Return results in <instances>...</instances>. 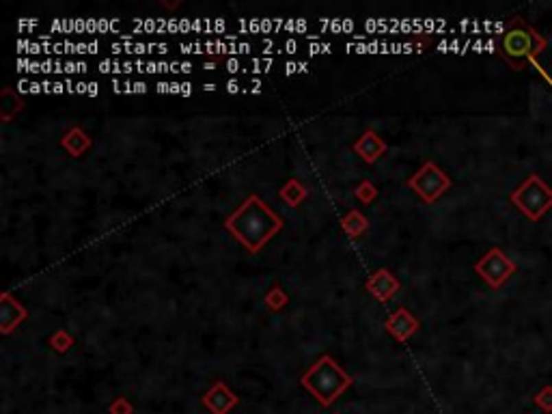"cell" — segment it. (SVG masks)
<instances>
[{
  "instance_id": "53",
  "label": "cell",
  "mask_w": 552,
  "mask_h": 414,
  "mask_svg": "<svg viewBox=\"0 0 552 414\" xmlns=\"http://www.w3.org/2000/svg\"><path fill=\"white\" fill-rule=\"evenodd\" d=\"M97 50H100V43H97V41H91V43H89V48H87V52H89V54H97Z\"/></svg>"
},
{
  "instance_id": "25",
  "label": "cell",
  "mask_w": 552,
  "mask_h": 414,
  "mask_svg": "<svg viewBox=\"0 0 552 414\" xmlns=\"http://www.w3.org/2000/svg\"><path fill=\"white\" fill-rule=\"evenodd\" d=\"M309 54H324V43L311 41V43H309Z\"/></svg>"
},
{
  "instance_id": "6",
  "label": "cell",
  "mask_w": 552,
  "mask_h": 414,
  "mask_svg": "<svg viewBox=\"0 0 552 414\" xmlns=\"http://www.w3.org/2000/svg\"><path fill=\"white\" fill-rule=\"evenodd\" d=\"M474 272H477L492 289H501L518 272V266L514 259H509L501 249H490L479 262L474 264Z\"/></svg>"
},
{
  "instance_id": "58",
  "label": "cell",
  "mask_w": 552,
  "mask_h": 414,
  "mask_svg": "<svg viewBox=\"0 0 552 414\" xmlns=\"http://www.w3.org/2000/svg\"><path fill=\"white\" fill-rule=\"evenodd\" d=\"M166 24H168V20H164V18L158 20V33H164V30H166Z\"/></svg>"
},
{
  "instance_id": "59",
  "label": "cell",
  "mask_w": 552,
  "mask_h": 414,
  "mask_svg": "<svg viewBox=\"0 0 552 414\" xmlns=\"http://www.w3.org/2000/svg\"><path fill=\"white\" fill-rule=\"evenodd\" d=\"M134 69H136V67H134V63H130V60H126V63H124V73H132Z\"/></svg>"
},
{
  "instance_id": "41",
  "label": "cell",
  "mask_w": 552,
  "mask_h": 414,
  "mask_svg": "<svg viewBox=\"0 0 552 414\" xmlns=\"http://www.w3.org/2000/svg\"><path fill=\"white\" fill-rule=\"evenodd\" d=\"M179 50L183 54H194V43H179Z\"/></svg>"
},
{
  "instance_id": "40",
  "label": "cell",
  "mask_w": 552,
  "mask_h": 414,
  "mask_svg": "<svg viewBox=\"0 0 552 414\" xmlns=\"http://www.w3.org/2000/svg\"><path fill=\"white\" fill-rule=\"evenodd\" d=\"M272 28H274V20L264 18V20H262V33H270Z\"/></svg>"
},
{
  "instance_id": "47",
  "label": "cell",
  "mask_w": 552,
  "mask_h": 414,
  "mask_svg": "<svg viewBox=\"0 0 552 414\" xmlns=\"http://www.w3.org/2000/svg\"><path fill=\"white\" fill-rule=\"evenodd\" d=\"M134 93H147V84L141 80V82H134Z\"/></svg>"
},
{
  "instance_id": "44",
  "label": "cell",
  "mask_w": 552,
  "mask_h": 414,
  "mask_svg": "<svg viewBox=\"0 0 552 414\" xmlns=\"http://www.w3.org/2000/svg\"><path fill=\"white\" fill-rule=\"evenodd\" d=\"M306 22L304 20H296V26H294V33H306Z\"/></svg>"
},
{
  "instance_id": "8",
  "label": "cell",
  "mask_w": 552,
  "mask_h": 414,
  "mask_svg": "<svg viewBox=\"0 0 552 414\" xmlns=\"http://www.w3.org/2000/svg\"><path fill=\"white\" fill-rule=\"evenodd\" d=\"M367 291L380 302H389L397 291H400V281L395 279L393 272L382 268L378 270L369 281H367Z\"/></svg>"
},
{
  "instance_id": "45",
  "label": "cell",
  "mask_w": 552,
  "mask_h": 414,
  "mask_svg": "<svg viewBox=\"0 0 552 414\" xmlns=\"http://www.w3.org/2000/svg\"><path fill=\"white\" fill-rule=\"evenodd\" d=\"M145 73H160V69H158V63H153V60H149V63H147V67H145Z\"/></svg>"
},
{
  "instance_id": "62",
  "label": "cell",
  "mask_w": 552,
  "mask_h": 414,
  "mask_svg": "<svg viewBox=\"0 0 552 414\" xmlns=\"http://www.w3.org/2000/svg\"><path fill=\"white\" fill-rule=\"evenodd\" d=\"M203 91H205V93H207V91H216V84H214V82H207V84H203Z\"/></svg>"
},
{
  "instance_id": "35",
  "label": "cell",
  "mask_w": 552,
  "mask_h": 414,
  "mask_svg": "<svg viewBox=\"0 0 552 414\" xmlns=\"http://www.w3.org/2000/svg\"><path fill=\"white\" fill-rule=\"evenodd\" d=\"M87 33H93V35L97 33V20L95 18H89L87 20Z\"/></svg>"
},
{
  "instance_id": "22",
  "label": "cell",
  "mask_w": 552,
  "mask_h": 414,
  "mask_svg": "<svg viewBox=\"0 0 552 414\" xmlns=\"http://www.w3.org/2000/svg\"><path fill=\"white\" fill-rule=\"evenodd\" d=\"M225 67H227V71L229 73H238V71H244V67H242V63L240 60L233 56V58H227V63H225Z\"/></svg>"
},
{
  "instance_id": "38",
  "label": "cell",
  "mask_w": 552,
  "mask_h": 414,
  "mask_svg": "<svg viewBox=\"0 0 552 414\" xmlns=\"http://www.w3.org/2000/svg\"><path fill=\"white\" fill-rule=\"evenodd\" d=\"M253 48H251V43H246V41H240L238 43V54H249Z\"/></svg>"
},
{
  "instance_id": "49",
  "label": "cell",
  "mask_w": 552,
  "mask_h": 414,
  "mask_svg": "<svg viewBox=\"0 0 552 414\" xmlns=\"http://www.w3.org/2000/svg\"><path fill=\"white\" fill-rule=\"evenodd\" d=\"M262 48H264L266 54H270V50L274 48V41H272V39H264V41H262Z\"/></svg>"
},
{
  "instance_id": "16",
  "label": "cell",
  "mask_w": 552,
  "mask_h": 414,
  "mask_svg": "<svg viewBox=\"0 0 552 414\" xmlns=\"http://www.w3.org/2000/svg\"><path fill=\"white\" fill-rule=\"evenodd\" d=\"M535 404H538L544 412H552V387H544L538 395H535Z\"/></svg>"
},
{
  "instance_id": "5",
  "label": "cell",
  "mask_w": 552,
  "mask_h": 414,
  "mask_svg": "<svg viewBox=\"0 0 552 414\" xmlns=\"http://www.w3.org/2000/svg\"><path fill=\"white\" fill-rule=\"evenodd\" d=\"M408 186L417 192L425 203H434L451 188V177L434 162H425L414 177H410Z\"/></svg>"
},
{
  "instance_id": "57",
  "label": "cell",
  "mask_w": 552,
  "mask_h": 414,
  "mask_svg": "<svg viewBox=\"0 0 552 414\" xmlns=\"http://www.w3.org/2000/svg\"><path fill=\"white\" fill-rule=\"evenodd\" d=\"M111 50H113L115 54H121V52H126V50H124V43H121V45H119V43H113V45H111Z\"/></svg>"
},
{
  "instance_id": "60",
  "label": "cell",
  "mask_w": 552,
  "mask_h": 414,
  "mask_svg": "<svg viewBox=\"0 0 552 414\" xmlns=\"http://www.w3.org/2000/svg\"><path fill=\"white\" fill-rule=\"evenodd\" d=\"M192 71V63H181V73H190Z\"/></svg>"
},
{
  "instance_id": "42",
  "label": "cell",
  "mask_w": 552,
  "mask_h": 414,
  "mask_svg": "<svg viewBox=\"0 0 552 414\" xmlns=\"http://www.w3.org/2000/svg\"><path fill=\"white\" fill-rule=\"evenodd\" d=\"M76 52V43H71V41H63V54H73Z\"/></svg>"
},
{
  "instance_id": "28",
  "label": "cell",
  "mask_w": 552,
  "mask_h": 414,
  "mask_svg": "<svg viewBox=\"0 0 552 414\" xmlns=\"http://www.w3.org/2000/svg\"><path fill=\"white\" fill-rule=\"evenodd\" d=\"M134 54H138V56H141V54H149V45L143 43V41H138V43L134 45Z\"/></svg>"
},
{
  "instance_id": "55",
  "label": "cell",
  "mask_w": 552,
  "mask_h": 414,
  "mask_svg": "<svg viewBox=\"0 0 552 414\" xmlns=\"http://www.w3.org/2000/svg\"><path fill=\"white\" fill-rule=\"evenodd\" d=\"M113 91H115V93H121V91H126V89H124V84H121L117 78H113Z\"/></svg>"
},
{
  "instance_id": "23",
  "label": "cell",
  "mask_w": 552,
  "mask_h": 414,
  "mask_svg": "<svg viewBox=\"0 0 552 414\" xmlns=\"http://www.w3.org/2000/svg\"><path fill=\"white\" fill-rule=\"evenodd\" d=\"M166 30H168V33H181V28H179V20H177V18H168Z\"/></svg>"
},
{
  "instance_id": "27",
  "label": "cell",
  "mask_w": 552,
  "mask_h": 414,
  "mask_svg": "<svg viewBox=\"0 0 552 414\" xmlns=\"http://www.w3.org/2000/svg\"><path fill=\"white\" fill-rule=\"evenodd\" d=\"M285 52H287V54H296V52H298V43H296V39H287V41H285Z\"/></svg>"
},
{
  "instance_id": "3",
  "label": "cell",
  "mask_w": 552,
  "mask_h": 414,
  "mask_svg": "<svg viewBox=\"0 0 552 414\" xmlns=\"http://www.w3.org/2000/svg\"><path fill=\"white\" fill-rule=\"evenodd\" d=\"M352 384L345 373L330 356H321L309 371L302 376V387L309 391L321 406H330Z\"/></svg>"
},
{
  "instance_id": "21",
  "label": "cell",
  "mask_w": 552,
  "mask_h": 414,
  "mask_svg": "<svg viewBox=\"0 0 552 414\" xmlns=\"http://www.w3.org/2000/svg\"><path fill=\"white\" fill-rule=\"evenodd\" d=\"M111 412H113V414H130V412H132V406L128 404V400H124V397H119V400L113 404Z\"/></svg>"
},
{
  "instance_id": "15",
  "label": "cell",
  "mask_w": 552,
  "mask_h": 414,
  "mask_svg": "<svg viewBox=\"0 0 552 414\" xmlns=\"http://www.w3.org/2000/svg\"><path fill=\"white\" fill-rule=\"evenodd\" d=\"M266 304L270 306V309H274V311H279V309H283V306L287 304V296L283 294V291L276 287V289H272L270 294H268V298H266Z\"/></svg>"
},
{
  "instance_id": "48",
  "label": "cell",
  "mask_w": 552,
  "mask_h": 414,
  "mask_svg": "<svg viewBox=\"0 0 552 414\" xmlns=\"http://www.w3.org/2000/svg\"><path fill=\"white\" fill-rule=\"evenodd\" d=\"M352 30H354V22H352L349 18H345V20H343V33H347V35H349Z\"/></svg>"
},
{
  "instance_id": "63",
  "label": "cell",
  "mask_w": 552,
  "mask_h": 414,
  "mask_svg": "<svg viewBox=\"0 0 552 414\" xmlns=\"http://www.w3.org/2000/svg\"><path fill=\"white\" fill-rule=\"evenodd\" d=\"M214 67H216L214 63H205V65H203V69H207V71H214Z\"/></svg>"
},
{
  "instance_id": "1",
  "label": "cell",
  "mask_w": 552,
  "mask_h": 414,
  "mask_svg": "<svg viewBox=\"0 0 552 414\" xmlns=\"http://www.w3.org/2000/svg\"><path fill=\"white\" fill-rule=\"evenodd\" d=\"M225 227L244 249L257 255L272 240V235L281 231L283 220L270 209V205L264 198L251 194L246 201L227 218Z\"/></svg>"
},
{
  "instance_id": "10",
  "label": "cell",
  "mask_w": 552,
  "mask_h": 414,
  "mask_svg": "<svg viewBox=\"0 0 552 414\" xmlns=\"http://www.w3.org/2000/svg\"><path fill=\"white\" fill-rule=\"evenodd\" d=\"M354 151L358 153V156L365 160V162H376L382 153L387 151V143L382 141V138L373 132V130H367L358 141L354 143Z\"/></svg>"
},
{
  "instance_id": "30",
  "label": "cell",
  "mask_w": 552,
  "mask_h": 414,
  "mask_svg": "<svg viewBox=\"0 0 552 414\" xmlns=\"http://www.w3.org/2000/svg\"><path fill=\"white\" fill-rule=\"evenodd\" d=\"M100 84L97 82H89V87H87V95L89 97H97V93H100V89H97Z\"/></svg>"
},
{
  "instance_id": "9",
  "label": "cell",
  "mask_w": 552,
  "mask_h": 414,
  "mask_svg": "<svg viewBox=\"0 0 552 414\" xmlns=\"http://www.w3.org/2000/svg\"><path fill=\"white\" fill-rule=\"evenodd\" d=\"M203 404L214 412V414H227L231 410L235 404H238V397L229 391V387L225 382H216L203 397Z\"/></svg>"
},
{
  "instance_id": "4",
  "label": "cell",
  "mask_w": 552,
  "mask_h": 414,
  "mask_svg": "<svg viewBox=\"0 0 552 414\" xmlns=\"http://www.w3.org/2000/svg\"><path fill=\"white\" fill-rule=\"evenodd\" d=\"M511 203L520 211H522L529 220L538 222V220H542L546 216V211L552 207V190L538 173H531L511 192Z\"/></svg>"
},
{
  "instance_id": "13",
  "label": "cell",
  "mask_w": 552,
  "mask_h": 414,
  "mask_svg": "<svg viewBox=\"0 0 552 414\" xmlns=\"http://www.w3.org/2000/svg\"><path fill=\"white\" fill-rule=\"evenodd\" d=\"M304 196H306V190H304V186H302L298 179H291L287 186L281 190V198H283L287 205H291V207H296Z\"/></svg>"
},
{
  "instance_id": "33",
  "label": "cell",
  "mask_w": 552,
  "mask_h": 414,
  "mask_svg": "<svg viewBox=\"0 0 552 414\" xmlns=\"http://www.w3.org/2000/svg\"><path fill=\"white\" fill-rule=\"evenodd\" d=\"M296 71H300V63H294V60H289V63L285 65V73L291 76V73H296Z\"/></svg>"
},
{
  "instance_id": "39",
  "label": "cell",
  "mask_w": 552,
  "mask_h": 414,
  "mask_svg": "<svg viewBox=\"0 0 552 414\" xmlns=\"http://www.w3.org/2000/svg\"><path fill=\"white\" fill-rule=\"evenodd\" d=\"M190 95H192V84L181 82V97H190Z\"/></svg>"
},
{
  "instance_id": "31",
  "label": "cell",
  "mask_w": 552,
  "mask_h": 414,
  "mask_svg": "<svg viewBox=\"0 0 552 414\" xmlns=\"http://www.w3.org/2000/svg\"><path fill=\"white\" fill-rule=\"evenodd\" d=\"M143 30H145V33H153V30H158V24H156V20H151V18H147V20H145V26H143Z\"/></svg>"
},
{
  "instance_id": "18",
  "label": "cell",
  "mask_w": 552,
  "mask_h": 414,
  "mask_svg": "<svg viewBox=\"0 0 552 414\" xmlns=\"http://www.w3.org/2000/svg\"><path fill=\"white\" fill-rule=\"evenodd\" d=\"M100 71L102 73H121L124 71V63H119V60H113V58H104L100 63Z\"/></svg>"
},
{
  "instance_id": "50",
  "label": "cell",
  "mask_w": 552,
  "mask_h": 414,
  "mask_svg": "<svg viewBox=\"0 0 552 414\" xmlns=\"http://www.w3.org/2000/svg\"><path fill=\"white\" fill-rule=\"evenodd\" d=\"M18 91H20V93H30V82L28 80H20Z\"/></svg>"
},
{
  "instance_id": "56",
  "label": "cell",
  "mask_w": 552,
  "mask_h": 414,
  "mask_svg": "<svg viewBox=\"0 0 552 414\" xmlns=\"http://www.w3.org/2000/svg\"><path fill=\"white\" fill-rule=\"evenodd\" d=\"M171 93L181 95V84H179V82H171Z\"/></svg>"
},
{
  "instance_id": "51",
  "label": "cell",
  "mask_w": 552,
  "mask_h": 414,
  "mask_svg": "<svg viewBox=\"0 0 552 414\" xmlns=\"http://www.w3.org/2000/svg\"><path fill=\"white\" fill-rule=\"evenodd\" d=\"M41 91H43V87H41L39 82H35V80H33V82H30V93H33V95L41 93Z\"/></svg>"
},
{
  "instance_id": "26",
  "label": "cell",
  "mask_w": 552,
  "mask_h": 414,
  "mask_svg": "<svg viewBox=\"0 0 552 414\" xmlns=\"http://www.w3.org/2000/svg\"><path fill=\"white\" fill-rule=\"evenodd\" d=\"M225 28H227V22H225L222 18H216V20H214V33L220 35V33H225Z\"/></svg>"
},
{
  "instance_id": "43",
  "label": "cell",
  "mask_w": 552,
  "mask_h": 414,
  "mask_svg": "<svg viewBox=\"0 0 552 414\" xmlns=\"http://www.w3.org/2000/svg\"><path fill=\"white\" fill-rule=\"evenodd\" d=\"M156 89H158V93H171V82H158Z\"/></svg>"
},
{
  "instance_id": "24",
  "label": "cell",
  "mask_w": 552,
  "mask_h": 414,
  "mask_svg": "<svg viewBox=\"0 0 552 414\" xmlns=\"http://www.w3.org/2000/svg\"><path fill=\"white\" fill-rule=\"evenodd\" d=\"M192 30H196V33H201V30H205V33H207L205 18H196V20H192Z\"/></svg>"
},
{
  "instance_id": "17",
  "label": "cell",
  "mask_w": 552,
  "mask_h": 414,
  "mask_svg": "<svg viewBox=\"0 0 552 414\" xmlns=\"http://www.w3.org/2000/svg\"><path fill=\"white\" fill-rule=\"evenodd\" d=\"M376 194H378V190L373 188V183H371V181H363L360 186H358V190H356V196L360 198L363 203H369Z\"/></svg>"
},
{
  "instance_id": "46",
  "label": "cell",
  "mask_w": 552,
  "mask_h": 414,
  "mask_svg": "<svg viewBox=\"0 0 552 414\" xmlns=\"http://www.w3.org/2000/svg\"><path fill=\"white\" fill-rule=\"evenodd\" d=\"M87 48H89V43H84V41L76 43V54H89V52H87Z\"/></svg>"
},
{
  "instance_id": "54",
  "label": "cell",
  "mask_w": 552,
  "mask_h": 414,
  "mask_svg": "<svg viewBox=\"0 0 552 414\" xmlns=\"http://www.w3.org/2000/svg\"><path fill=\"white\" fill-rule=\"evenodd\" d=\"M87 87H89L87 82H78V84H76V93H80V95H87Z\"/></svg>"
},
{
  "instance_id": "20",
  "label": "cell",
  "mask_w": 552,
  "mask_h": 414,
  "mask_svg": "<svg viewBox=\"0 0 552 414\" xmlns=\"http://www.w3.org/2000/svg\"><path fill=\"white\" fill-rule=\"evenodd\" d=\"M117 28H119L117 20H111V18H100L97 20V33H115Z\"/></svg>"
},
{
  "instance_id": "61",
  "label": "cell",
  "mask_w": 552,
  "mask_h": 414,
  "mask_svg": "<svg viewBox=\"0 0 552 414\" xmlns=\"http://www.w3.org/2000/svg\"><path fill=\"white\" fill-rule=\"evenodd\" d=\"M158 52H160V54H166V52H168V45H166V43H158Z\"/></svg>"
},
{
  "instance_id": "29",
  "label": "cell",
  "mask_w": 552,
  "mask_h": 414,
  "mask_svg": "<svg viewBox=\"0 0 552 414\" xmlns=\"http://www.w3.org/2000/svg\"><path fill=\"white\" fill-rule=\"evenodd\" d=\"M39 24V20H20L18 22V28L20 30H26V28H35Z\"/></svg>"
},
{
  "instance_id": "64",
  "label": "cell",
  "mask_w": 552,
  "mask_h": 414,
  "mask_svg": "<svg viewBox=\"0 0 552 414\" xmlns=\"http://www.w3.org/2000/svg\"><path fill=\"white\" fill-rule=\"evenodd\" d=\"M300 71H302V73H304V71H309V65H306V63H300Z\"/></svg>"
},
{
  "instance_id": "32",
  "label": "cell",
  "mask_w": 552,
  "mask_h": 414,
  "mask_svg": "<svg viewBox=\"0 0 552 414\" xmlns=\"http://www.w3.org/2000/svg\"><path fill=\"white\" fill-rule=\"evenodd\" d=\"M65 73H69V76L71 73H80L78 71V63H76V60H67V63H65Z\"/></svg>"
},
{
  "instance_id": "19",
  "label": "cell",
  "mask_w": 552,
  "mask_h": 414,
  "mask_svg": "<svg viewBox=\"0 0 552 414\" xmlns=\"http://www.w3.org/2000/svg\"><path fill=\"white\" fill-rule=\"evenodd\" d=\"M274 65V58H253L251 60V71L253 73H266V71H270V67Z\"/></svg>"
},
{
  "instance_id": "36",
  "label": "cell",
  "mask_w": 552,
  "mask_h": 414,
  "mask_svg": "<svg viewBox=\"0 0 552 414\" xmlns=\"http://www.w3.org/2000/svg\"><path fill=\"white\" fill-rule=\"evenodd\" d=\"M227 93H240V82L238 80H229L227 82Z\"/></svg>"
},
{
  "instance_id": "14",
  "label": "cell",
  "mask_w": 552,
  "mask_h": 414,
  "mask_svg": "<svg viewBox=\"0 0 552 414\" xmlns=\"http://www.w3.org/2000/svg\"><path fill=\"white\" fill-rule=\"evenodd\" d=\"M343 229H345V233H349V235H360L367 229V218L363 216L358 209H352L347 216L343 218Z\"/></svg>"
},
{
  "instance_id": "7",
  "label": "cell",
  "mask_w": 552,
  "mask_h": 414,
  "mask_svg": "<svg viewBox=\"0 0 552 414\" xmlns=\"http://www.w3.org/2000/svg\"><path fill=\"white\" fill-rule=\"evenodd\" d=\"M387 330L395 336L400 343H406L410 336L419 330V319L414 317L408 309H397L387 319Z\"/></svg>"
},
{
  "instance_id": "37",
  "label": "cell",
  "mask_w": 552,
  "mask_h": 414,
  "mask_svg": "<svg viewBox=\"0 0 552 414\" xmlns=\"http://www.w3.org/2000/svg\"><path fill=\"white\" fill-rule=\"evenodd\" d=\"M328 28L332 30V33H341V30H343V20H332Z\"/></svg>"
},
{
  "instance_id": "12",
  "label": "cell",
  "mask_w": 552,
  "mask_h": 414,
  "mask_svg": "<svg viewBox=\"0 0 552 414\" xmlns=\"http://www.w3.org/2000/svg\"><path fill=\"white\" fill-rule=\"evenodd\" d=\"M89 145H91L89 136H87L80 128H73V130L63 138V147L71 153V156H76V158H78L84 149H89Z\"/></svg>"
},
{
  "instance_id": "52",
  "label": "cell",
  "mask_w": 552,
  "mask_h": 414,
  "mask_svg": "<svg viewBox=\"0 0 552 414\" xmlns=\"http://www.w3.org/2000/svg\"><path fill=\"white\" fill-rule=\"evenodd\" d=\"M67 87L63 82H54V95H60V93H65Z\"/></svg>"
},
{
  "instance_id": "11",
  "label": "cell",
  "mask_w": 552,
  "mask_h": 414,
  "mask_svg": "<svg viewBox=\"0 0 552 414\" xmlns=\"http://www.w3.org/2000/svg\"><path fill=\"white\" fill-rule=\"evenodd\" d=\"M0 317H3V332L9 334L13 330L15 324H20V321L26 317V311L24 306L15 302L9 294L3 296V311H0Z\"/></svg>"
},
{
  "instance_id": "34",
  "label": "cell",
  "mask_w": 552,
  "mask_h": 414,
  "mask_svg": "<svg viewBox=\"0 0 552 414\" xmlns=\"http://www.w3.org/2000/svg\"><path fill=\"white\" fill-rule=\"evenodd\" d=\"M179 28H181V33H188V30H192V20L181 18V20H179Z\"/></svg>"
},
{
  "instance_id": "2",
  "label": "cell",
  "mask_w": 552,
  "mask_h": 414,
  "mask_svg": "<svg viewBox=\"0 0 552 414\" xmlns=\"http://www.w3.org/2000/svg\"><path fill=\"white\" fill-rule=\"evenodd\" d=\"M498 54L516 71L525 69L546 50V37L522 20H516L498 39Z\"/></svg>"
}]
</instances>
